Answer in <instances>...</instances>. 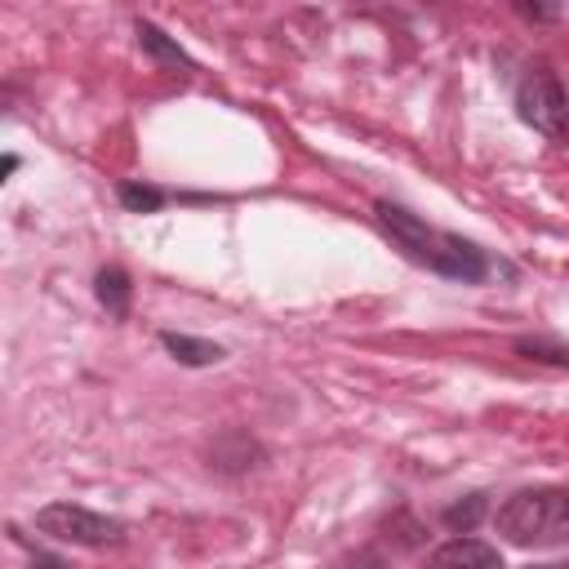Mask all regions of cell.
Here are the masks:
<instances>
[{
    "mask_svg": "<svg viewBox=\"0 0 569 569\" xmlns=\"http://www.w3.org/2000/svg\"><path fill=\"white\" fill-rule=\"evenodd\" d=\"M116 196H120V204H124L129 213H160V209L169 204V191H164V187L138 182V178L120 182V187H116Z\"/></svg>",
    "mask_w": 569,
    "mask_h": 569,
    "instance_id": "obj_9",
    "label": "cell"
},
{
    "mask_svg": "<svg viewBox=\"0 0 569 569\" xmlns=\"http://www.w3.org/2000/svg\"><path fill=\"white\" fill-rule=\"evenodd\" d=\"M160 342H164V351H169L178 365H187V369H204V365H218V360L227 356L218 342L196 338V333H173V329H164Z\"/></svg>",
    "mask_w": 569,
    "mask_h": 569,
    "instance_id": "obj_6",
    "label": "cell"
},
{
    "mask_svg": "<svg viewBox=\"0 0 569 569\" xmlns=\"http://www.w3.org/2000/svg\"><path fill=\"white\" fill-rule=\"evenodd\" d=\"M31 565H36V569H71L62 556H49V551H40V547H31Z\"/></svg>",
    "mask_w": 569,
    "mask_h": 569,
    "instance_id": "obj_12",
    "label": "cell"
},
{
    "mask_svg": "<svg viewBox=\"0 0 569 569\" xmlns=\"http://www.w3.org/2000/svg\"><path fill=\"white\" fill-rule=\"evenodd\" d=\"M516 116L542 138H565L569 133V93H565L560 76L547 67L525 71V80L516 84Z\"/></svg>",
    "mask_w": 569,
    "mask_h": 569,
    "instance_id": "obj_4",
    "label": "cell"
},
{
    "mask_svg": "<svg viewBox=\"0 0 569 569\" xmlns=\"http://www.w3.org/2000/svg\"><path fill=\"white\" fill-rule=\"evenodd\" d=\"M485 511H489V498H485V493H467V498L449 502V507L440 511V520H445L453 533H471V529L485 520Z\"/></svg>",
    "mask_w": 569,
    "mask_h": 569,
    "instance_id": "obj_10",
    "label": "cell"
},
{
    "mask_svg": "<svg viewBox=\"0 0 569 569\" xmlns=\"http://www.w3.org/2000/svg\"><path fill=\"white\" fill-rule=\"evenodd\" d=\"M427 565H431V569H502V556H498L489 542L458 533V538L440 542Z\"/></svg>",
    "mask_w": 569,
    "mask_h": 569,
    "instance_id": "obj_5",
    "label": "cell"
},
{
    "mask_svg": "<svg viewBox=\"0 0 569 569\" xmlns=\"http://www.w3.org/2000/svg\"><path fill=\"white\" fill-rule=\"evenodd\" d=\"M533 569H569V565H533Z\"/></svg>",
    "mask_w": 569,
    "mask_h": 569,
    "instance_id": "obj_15",
    "label": "cell"
},
{
    "mask_svg": "<svg viewBox=\"0 0 569 569\" xmlns=\"http://www.w3.org/2000/svg\"><path fill=\"white\" fill-rule=\"evenodd\" d=\"M347 569H391V565H387L382 556H373V551H360V556H356Z\"/></svg>",
    "mask_w": 569,
    "mask_h": 569,
    "instance_id": "obj_13",
    "label": "cell"
},
{
    "mask_svg": "<svg viewBox=\"0 0 569 569\" xmlns=\"http://www.w3.org/2000/svg\"><path fill=\"white\" fill-rule=\"evenodd\" d=\"M373 213H378L382 231L396 240V249L409 262H418V267H427V271H436L445 280L480 284L493 271L489 253L476 240H467L458 231H445V227H431L427 218H418L413 209H405L396 200H373Z\"/></svg>",
    "mask_w": 569,
    "mask_h": 569,
    "instance_id": "obj_1",
    "label": "cell"
},
{
    "mask_svg": "<svg viewBox=\"0 0 569 569\" xmlns=\"http://www.w3.org/2000/svg\"><path fill=\"white\" fill-rule=\"evenodd\" d=\"M138 49L147 53V58H156L160 67H187L191 71V58L182 53V44L178 40H169L156 22H147V18H138Z\"/></svg>",
    "mask_w": 569,
    "mask_h": 569,
    "instance_id": "obj_8",
    "label": "cell"
},
{
    "mask_svg": "<svg viewBox=\"0 0 569 569\" xmlns=\"http://www.w3.org/2000/svg\"><path fill=\"white\" fill-rule=\"evenodd\" d=\"M493 525L511 547H560L569 542V489H520L493 511Z\"/></svg>",
    "mask_w": 569,
    "mask_h": 569,
    "instance_id": "obj_2",
    "label": "cell"
},
{
    "mask_svg": "<svg viewBox=\"0 0 569 569\" xmlns=\"http://www.w3.org/2000/svg\"><path fill=\"white\" fill-rule=\"evenodd\" d=\"M18 164H22V160H18V156H13V151H9V156H4V160H0V178H9V173H13V169H18Z\"/></svg>",
    "mask_w": 569,
    "mask_h": 569,
    "instance_id": "obj_14",
    "label": "cell"
},
{
    "mask_svg": "<svg viewBox=\"0 0 569 569\" xmlns=\"http://www.w3.org/2000/svg\"><path fill=\"white\" fill-rule=\"evenodd\" d=\"M36 529L53 542H71V547H116L124 542V525L116 516L89 511L80 502H49L36 511Z\"/></svg>",
    "mask_w": 569,
    "mask_h": 569,
    "instance_id": "obj_3",
    "label": "cell"
},
{
    "mask_svg": "<svg viewBox=\"0 0 569 569\" xmlns=\"http://www.w3.org/2000/svg\"><path fill=\"white\" fill-rule=\"evenodd\" d=\"M93 293H98V302H102L107 316H116V320L129 316L133 284H129V271H124V267H102V271L93 276Z\"/></svg>",
    "mask_w": 569,
    "mask_h": 569,
    "instance_id": "obj_7",
    "label": "cell"
},
{
    "mask_svg": "<svg viewBox=\"0 0 569 569\" xmlns=\"http://www.w3.org/2000/svg\"><path fill=\"white\" fill-rule=\"evenodd\" d=\"M516 351H520L525 360L569 369V347H560V342H551V338H516Z\"/></svg>",
    "mask_w": 569,
    "mask_h": 569,
    "instance_id": "obj_11",
    "label": "cell"
}]
</instances>
